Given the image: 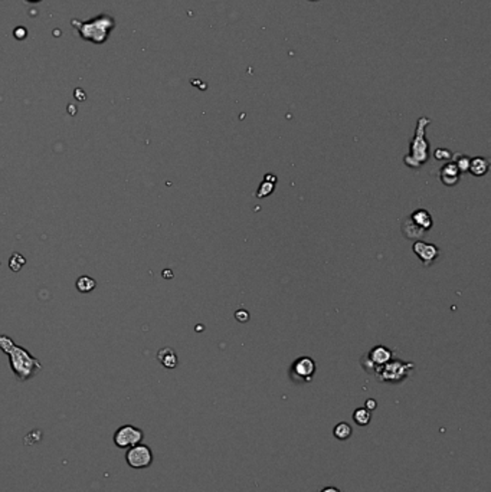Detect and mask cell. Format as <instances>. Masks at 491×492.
Instances as JSON below:
<instances>
[{"label":"cell","instance_id":"cell-1","mask_svg":"<svg viewBox=\"0 0 491 492\" xmlns=\"http://www.w3.org/2000/svg\"><path fill=\"white\" fill-rule=\"evenodd\" d=\"M0 350L9 355L12 371L21 381L31 380L42 370L41 361L35 358L26 348L13 343L9 335H0Z\"/></svg>","mask_w":491,"mask_h":492},{"label":"cell","instance_id":"cell-2","mask_svg":"<svg viewBox=\"0 0 491 492\" xmlns=\"http://www.w3.org/2000/svg\"><path fill=\"white\" fill-rule=\"evenodd\" d=\"M72 25L78 29L81 38L94 44H104L108 39L110 32L114 29V19L108 15L97 16L91 21H72Z\"/></svg>","mask_w":491,"mask_h":492},{"label":"cell","instance_id":"cell-3","mask_svg":"<svg viewBox=\"0 0 491 492\" xmlns=\"http://www.w3.org/2000/svg\"><path fill=\"white\" fill-rule=\"evenodd\" d=\"M429 124L428 118H419L418 130L411 144V153L405 157V163L409 167H421L428 160V143L425 140V126Z\"/></svg>","mask_w":491,"mask_h":492},{"label":"cell","instance_id":"cell-4","mask_svg":"<svg viewBox=\"0 0 491 492\" xmlns=\"http://www.w3.org/2000/svg\"><path fill=\"white\" fill-rule=\"evenodd\" d=\"M412 368H413V364H411V363H403L400 360H395V361L390 360L386 364L377 367L376 373L382 381L398 383V381H402L403 378L409 376Z\"/></svg>","mask_w":491,"mask_h":492},{"label":"cell","instance_id":"cell-5","mask_svg":"<svg viewBox=\"0 0 491 492\" xmlns=\"http://www.w3.org/2000/svg\"><path fill=\"white\" fill-rule=\"evenodd\" d=\"M126 460L128 466H131L133 469H144L153 463V452L147 445L138 443L136 446L128 447Z\"/></svg>","mask_w":491,"mask_h":492},{"label":"cell","instance_id":"cell-6","mask_svg":"<svg viewBox=\"0 0 491 492\" xmlns=\"http://www.w3.org/2000/svg\"><path fill=\"white\" fill-rule=\"evenodd\" d=\"M144 437V433L141 429H138L136 426L133 424H124L121 427H118L115 430L114 433V443L117 445V447H121V449H128L131 446H136L138 445Z\"/></svg>","mask_w":491,"mask_h":492},{"label":"cell","instance_id":"cell-7","mask_svg":"<svg viewBox=\"0 0 491 492\" xmlns=\"http://www.w3.org/2000/svg\"><path fill=\"white\" fill-rule=\"evenodd\" d=\"M291 373L298 380L310 381L314 376V373H316V363H314V360L311 357H300L294 361Z\"/></svg>","mask_w":491,"mask_h":492},{"label":"cell","instance_id":"cell-8","mask_svg":"<svg viewBox=\"0 0 491 492\" xmlns=\"http://www.w3.org/2000/svg\"><path fill=\"white\" fill-rule=\"evenodd\" d=\"M413 253L422 261L426 266H429L431 263H434L436 261V258L439 256V249L426 242L418 241L413 243Z\"/></svg>","mask_w":491,"mask_h":492},{"label":"cell","instance_id":"cell-9","mask_svg":"<svg viewBox=\"0 0 491 492\" xmlns=\"http://www.w3.org/2000/svg\"><path fill=\"white\" fill-rule=\"evenodd\" d=\"M392 358V351L389 350L388 347L385 345H376L370 350V353L366 357V363H369L370 366L380 367L383 364H386L388 361H390Z\"/></svg>","mask_w":491,"mask_h":492},{"label":"cell","instance_id":"cell-10","mask_svg":"<svg viewBox=\"0 0 491 492\" xmlns=\"http://www.w3.org/2000/svg\"><path fill=\"white\" fill-rule=\"evenodd\" d=\"M439 179L441 182L448 186L452 187L459 182V170L457 169V166L454 163H448L445 164L441 170H439Z\"/></svg>","mask_w":491,"mask_h":492},{"label":"cell","instance_id":"cell-11","mask_svg":"<svg viewBox=\"0 0 491 492\" xmlns=\"http://www.w3.org/2000/svg\"><path fill=\"white\" fill-rule=\"evenodd\" d=\"M409 218H411L412 220H413V223H415V225H418V226H419V228H421L423 232L429 230L431 228H432V225H434L432 216H431V215H429V212H426L425 209L415 210V212L412 213Z\"/></svg>","mask_w":491,"mask_h":492},{"label":"cell","instance_id":"cell-12","mask_svg":"<svg viewBox=\"0 0 491 492\" xmlns=\"http://www.w3.org/2000/svg\"><path fill=\"white\" fill-rule=\"evenodd\" d=\"M157 360L160 361L161 366H164L166 368H174L177 366V355L170 347L161 348L160 351L157 353Z\"/></svg>","mask_w":491,"mask_h":492},{"label":"cell","instance_id":"cell-13","mask_svg":"<svg viewBox=\"0 0 491 492\" xmlns=\"http://www.w3.org/2000/svg\"><path fill=\"white\" fill-rule=\"evenodd\" d=\"M402 230H403V233H405V236L408 239H418V238L423 236V233H425L418 225L413 223V220L409 216L405 219V222L402 225Z\"/></svg>","mask_w":491,"mask_h":492},{"label":"cell","instance_id":"cell-14","mask_svg":"<svg viewBox=\"0 0 491 492\" xmlns=\"http://www.w3.org/2000/svg\"><path fill=\"white\" fill-rule=\"evenodd\" d=\"M488 160H485L484 157H475L469 161V172L472 173L474 176H484L485 173L488 172Z\"/></svg>","mask_w":491,"mask_h":492},{"label":"cell","instance_id":"cell-15","mask_svg":"<svg viewBox=\"0 0 491 492\" xmlns=\"http://www.w3.org/2000/svg\"><path fill=\"white\" fill-rule=\"evenodd\" d=\"M77 289L80 291V292H82V294H90L91 291H94L95 289V286H97V282H95V279L94 278H91V276H88V275H82V276H80L78 279H77Z\"/></svg>","mask_w":491,"mask_h":492},{"label":"cell","instance_id":"cell-16","mask_svg":"<svg viewBox=\"0 0 491 492\" xmlns=\"http://www.w3.org/2000/svg\"><path fill=\"white\" fill-rule=\"evenodd\" d=\"M353 420L354 423L359 424V426H367V424L370 423V420H372L370 410H367L366 407H359V409H356L353 413Z\"/></svg>","mask_w":491,"mask_h":492},{"label":"cell","instance_id":"cell-17","mask_svg":"<svg viewBox=\"0 0 491 492\" xmlns=\"http://www.w3.org/2000/svg\"><path fill=\"white\" fill-rule=\"evenodd\" d=\"M352 426L346 422H340V423L336 424V427L333 429V435L336 436V439L339 440H346L352 436Z\"/></svg>","mask_w":491,"mask_h":492},{"label":"cell","instance_id":"cell-18","mask_svg":"<svg viewBox=\"0 0 491 492\" xmlns=\"http://www.w3.org/2000/svg\"><path fill=\"white\" fill-rule=\"evenodd\" d=\"M271 174H267L265 176V179H264V182L261 183V186H260V190H258V193H257V197H267V196H270L273 192H274V183L275 182H271Z\"/></svg>","mask_w":491,"mask_h":492},{"label":"cell","instance_id":"cell-19","mask_svg":"<svg viewBox=\"0 0 491 492\" xmlns=\"http://www.w3.org/2000/svg\"><path fill=\"white\" fill-rule=\"evenodd\" d=\"M25 263H26V259L23 258L21 253L15 252V253H13V255L11 256L9 266H11L12 271H15V272H19V271H21V268H22Z\"/></svg>","mask_w":491,"mask_h":492},{"label":"cell","instance_id":"cell-20","mask_svg":"<svg viewBox=\"0 0 491 492\" xmlns=\"http://www.w3.org/2000/svg\"><path fill=\"white\" fill-rule=\"evenodd\" d=\"M469 161H471L469 157L464 156V154H458L457 157H455V163L454 164L457 166L459 173H467L469 169Z\"/></svg>","mask_w":491,"mask_h":492},{"label":"cell","instance_id":"cell-21","mask_svg":"<svg viewBox=\"0 0 491 492\" xmlns=\"http://www.w3.org/2000/svg\"><path fill=\"white\" fill-rule=\"evenodd\" d=\"M452 157V153L446 149H436L435 150V159L436 160H449Z\"/></svg>","mask_w":491,"mask_h":492},{"label":"cell","instance_id":"cell-22","mask_svg":"<svg viewBox=\"0 0 491 492\" xmlns=\"http://www.w3.org/2000/svg\"><path fill=\"white\" fill-rule=\"evenodd\" d=\"M235 317H236V320L240 321V322H247V321L250 320V314H248L245 309H239V311H236Z\"/></svg>","mask_w":491,"mask_h":492},{"label":"cell","instance_id":"cell-23","mask_svg":"<svg viewBox=\"0 0 491 492\" xmlns=\"http://www.w3.org/2000/svg\"><path fill=\"white\" fill-rule=\"evenodd\" d=\"M376 407H377L376 400H373V399H369V400L366 401V409H367V410H375Z\"/></svg>","mask_w":491,"mask_h":492},{"label":"cell","instance_id":"cell-24","mask_svg":"<svg viewBox=\"0 0 491 492\" xmlns=\"http://www.w3.org/2000/svg\"><path fill=\"white\" fill-rule=\"evenodd\" d=\"M321 492H342V491L337 489V488H334V486H327V488L321 489Z\"/></svg>","mask_w":491,"mask_h":492},{"label":"cell","instance_id":"cell-25","mask_svg":"<svg viewBox=\"0 0 491 492\" xmlns=\"http://www.w3.org/2000/svg\"><path fill=\"white\" fill-rule=\"evenodd\" d=\"M28 2H39V0H28Z\"/></svg>","mask_w":491,"mask_h":492}]
</instances>
